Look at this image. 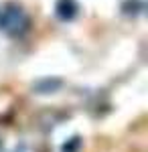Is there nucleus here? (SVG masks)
I'll return each instance as SVG.
<instances>
[{"label":"nucleus","instance_id":"7ed1b4c3","mask_svg":"<svg viewBox=\"0 0 148 152\" xmlns=\"http://www.w3.org/2000/svg\"><path fill=\"white\" fill-rule=\"evenodd\" d=\"M77 148H79V140H77V138H73L69 144H65V146H63V152H75Z\"/></svg>","mask_w":148,"mask_h":152},{"label":"nucleus","instance_id":"f257e3e1","mask_svg":"<svg viewBox=\"0 0 148 152\" xmlns=\"http://www.w3.org/2000/svg\"><path fill=\"white\" fill-rule=\"evenodd\" d=\"M26 26H29V18H26L23 8L8 6V8L2 10V14H0V31L4 35H10V37L23 35L26 31Z\"/></svg>","mask_w":148,"mask_h":152},{"label":"nucleus","instance_id":"f03ea898","mask_svg":"<svg viewBox=\"0 0 148 152\" xmlns=\"http://www.w3.org/2000/svg\"><path fill=\"white\" fill-rule=\"evenodd\" d=\"M55 10H57V16L61 20H73L77 10H79V6H77L75 0H57Z\"/></svg>","mask_w":148,"mask_h":152}]
</instances>
